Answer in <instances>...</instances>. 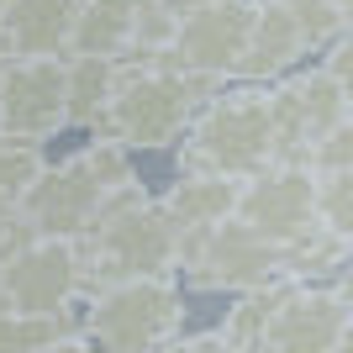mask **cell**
Masks as SVG:
<instances>
[{
	"label": "cell",
	"mask_w": 353,
	"mask_h": 353,
	"mask_svg": "<svg viewBox=\"0 0 353 353\" xmlns=\"http://www.w3.org/2000/svg\"><path fill=\"white\" fill-rule=\"evenodd\" d=\"M174 243H179V221L163 211L159 195H148L137 179H127L95 206L90 227L74 237L79 285L95 290V285L127 280V274H169Z\"/></svg>",
	"instance_id": "6da1fadb"
},
{
	"label": "cell",
	"mask_w": 353,
	"mask_h": 353,
	"mask_svg": "<svg viewBox=\"0 0 353 353\" xmlns=\"http://www.w3.org/2000/svg\"><path fill=\"white\" fill-rule=\"evenodd\" d=\"M221 79H201V74H185L174 63L159 59H121L117 69V90L105 101L95 132L121 143L127 153H159V148H174V137L185 132V121L195 117V105L206 101Z\"/></svg>",
	"instance_id": "7a4b0ae2"
},
{
	"label": "cell",
	"mask_w": 353,
	"mask_h": 353,
	"mask_svg": "<svg viewBox=\"0 0 353 353\" xmlns=\"http://www.w3.org/2000/svg\"><path fill=\"white\" fill-rule=\"evenodd\" d=\"M274 148V117H269V85L237 79L227 90H211L174 137V163L185 169H206V174H232L243 179L248 169L269 159Z\"/></svg>",
	"instance_id": "3957f363"
},
{
	"label": "cell",
	"mask_w": 353,
	"mask_h": 353,
	"mask_svg": "<svg viewBox=\"0 0 353 353\" xmlns=\"http://www.w3.org/2000/svg\"><path fill=\"white\" fill-rule=\"evenodd\" d=\"M127 179H137L132 153L95 132V143H85L63 163H43L37 179L16 195V211H21V221L32 232H43V237H79L90 227V216H95V206Z\"/></svg>",
	"instance_id": "277c9868"
},
{
	"label": "cell",
	"mask_w": 353,
	"mask_h": 353,
	"mask_svg": "<svg viewBox=\"0 0 353 353\" xmlns=\"http://www.w3.org/2000/svg\"><path fill=\"white\" fill-rule=\"evenodd\" d=\"M185 316V290L179 274H127V280L85 290V338L117 353L163 348L169 332Z\"/></svg>",
	"instance_id": "5b68a950"
},
{
	"label": "cell",
	"mask_w": 353,
	"mask_h": 353,
	"mask_svg": "<svg viewBox=\"0 0 353 353\" xmlns=\"http://www.w3.org/2000/svg\"><path fill=\"white\" fill-rule=\"evenodd\" d=\"M174 274L190 290L237 295V290H253V285L274 280L280 274V253H274V243L248 232L237 216H221L211 227H179Z\"/></svg>",
	"instance_id": "8992f818"
},
{
	"label": "cell",
	"mask_w": 353,
	"mask_h": 353,
	"mask_svg": "<svg viewBox=\"0 0 353 353\" xmlns=\"http://www.w3.org/2000/svg\"><path fill=\"white\" fill-rule=\"evenodd\" d=\"M353 343V285L348 269L332 274V285L322 280H295L290 290L274 301L259 348L274 353H338Z\"/></svg>",
	"instance_id": "52a82bcc"
},
{
	"label": "cell",
	"mask_w": 353,
	"mask_h": 353,
	"mask_svg": "<svg viewBox=\"0 0 353 353\" xmlns=\"http://www.w3.org/2000/svg\"><path fill=\"white\" fill-rule=\"evenodd\" d=\"M269 117H274V148L269 159L285 163H306V148L327 132L348 121V85L332 79L327 69H290L280 79H269Z\"/></svg>",
	"instance_id": "ba28073f"
},
{
	"label": "cell",
	"mask_w": 353,
	"mask_h": 353,
	"mask_svg": "<svg viewBox=\"0 0 353 353\" xmlns=\"http://www.w3.org/2000/svg\"><path fill=\"white\" fill-rule=\"evenodd\" d=\"M232 216L259 232L264 243H290L295 232H306L316 221V174L306 163H285V159H264L259 169L237 179V201Z\"/></svg>",
	"instance_id": "9c48e42d"
},
{
	"label": "cell",
	"mask_w": 353,
	"mask_h": 353,
	"mask_svg": "<svg viewBox=\"0 0 353 353\" xmlns=\"http://www.w3.org/2000/svg\"><path fill=\"white\" fill-rule=\"evenodd\" d=\"M248 16H253V0H211V6H195V11L174 16V32H169L163 53H153V59L227 85L232 69H237V53H243V37H248Z\"/></svg>",
	"instance_id": "30bf717a"
},
{
	"label": "cell",
	"mask_w": 353,
	"mask_h": 353,
	"mask_svg": "<svg viewBox=\"0 0 353 353\" xmlns=\"http://www.w3.org/2000/svg\"><path fill=\"white\" fill-rule=\"evenodd\" d=\"M0 295H6V306H16V311H63L74 295H85L74 237L32 232L27 243L0 264Z\"/></svg>",
	"instance_id": "8fae6325"
},
{
	"label": "cell",
	"mask_w": 353,
	"mask_h": 353,
	"mask_svg": "<svg viewBox=\"0 0 353 353\" xmlns=\"http://www.w3.org/2000/svg\"><path fill=\"white\" fill-rule=\"evenodd\" d=\"M0 127L32 143H48L69 127L63 121V59L0 63Z\"/></svg>",
	"instance_id": "7c38bea8"
},
{
	"label": "cell",
	"mask_w": 353,
	"mask_h": 353,
	"mask_svg": "<svg viewBox=\"0 0 353 353\" xmlns=\"http://www.w3.org/2000/svg\"><path fill=\"white\" fill-rule=\"evenodd\" d=\"M311 48L301 37L290 16L274 6V0H253V16H248V37H243V53H237V69L232 79H253V85H269L290 74L295 63L306 59Z\"/></svg>",
	"instance_id": "4fadbf2b"
},
{
	"label": "cell",
	"mask_w": 353,
	"mask_h": 353,
	"mask_svg": "<svg viewBox=\"0 0 353 353\" xmlns=\"http://www.w3.org/2000/svg\"><path fill=\"white\" fill-rule=\"evenodd\" d=\"M121 59H101V53H63V121L95 132L111 90H117Z\"/></svg>",
	"instance_id": "5bb4252c"
},
{
	"label": "cell",
	"mask_w": 353,
	"mask_h": 353,
	"mask_svg": "<svg viewBox=\"0 0 353 353\" xmlns=\"http://www.w3.org/2000/svg\"><path fill=\"white\" fill-rule=\"evenodd\" d=\"M132 16H137V0H74L69 53L121 59L132 43Z\"/></svg>",
	"instance_id": "9a60e30c"
},
{
	"label": "cell",
	"mask_w": 353,
	"mask_h": 353,
	"mask_svg": "<svg viewBox=\"0 0 353 353\" xmlns=\"http://www.w3.org/2000/svg\"><path fill=\"white\" fill-rule=\"evenodd\" d=\"M159 201H163V211H169L179 227H211V221L232 216L237 179L232 174H206V169H185Z\"/></svg>",
	"instance_id": "2e32d148"
},
{
	"label": "cell",
	"mask_w": 353,
	"mask_h": 353,
	"mask_svg": "<svg viewBox=\"0 0 353 353\" xmlns=\"http://www.w3.org/2000/svg\"><path fill=\"white\" fill-rule=\"evenodd\" d=\"M348 243L353 232H338V227H322V221H311L306 232H295L290 243H280V274L290 280H332L348 269Z\"/></svg>",
	"instance_id": "e0dca14e"
},
{
	"label": "cell",
	"mask_w": 353,
	"mask_h": 353,
	"mask_svg": "<svg viewBox=\"0 0 353 353\" xmlns=\"http://www.w3.org/2000/svg\"><path fill=\"white\" fill-rule=\"evenodd\" d=\"M274 6L301 27V37H306L311 53H316L327 37L348 32V6H338V0H274Z\"/></svg>",
	"instance_id": "ac0fdd59"
},
{
	"label": "cell",
	"mask_w": 353,
	"mask_h": 353,
	"mask_svg": "<svg viewBox=\"0 0 353 353\" xmlns=\"http://www.w3.org/2000/svg\"><path fill=\"white\" fill-rule=\"evenodd\" d=\"M48 163L43 143H32V137H16L0 127V195H21L37 179V169Z\"/></svg>",
	"instance_id": "d6986e66"
},
{
	"label": "cell",
	"mask_w": 353,
	"mask_h": 353,
	"mask_svg": "<svg viewBox=\"0 0 353 353\" xmlns=\"http://www.w3.org/2000/svg\"><path fill=\"white\" fill-rule=\"evenodd\" d=\"M316 174V221L353 232V169H311Z\"/></svg>",
	"instance_id": "ffe728a7"
},
{
	"label": "cell",
	"mask_w": 353,
	"mask_h": 353,
	"mask_svg": "<svg viewBox=\"0 0 353 353\" xmlns=\"http://www.w3.org/2000/svg\"><path fill=\"white\" fill-rule=\"evenodd\" d=\"M306 169H353V121L327 127V132L306 148Z\"/></svg>",
	"instance_id": "44dd1931"
},
{
	"label": "cell",
	"mask_w": 353,
	"mask_h": 353,
	"mask_svg": "<svg viewBox=\"0 0 353 353\" xmlns=\"http://www.w3.org/2000/svg\"><path fill=\"white\" fill-rule=\"evenodd\" d=\"M169 16H185V11H195V6H211V0H159Z\"/></svg>",
	"instance_id": "7402d4cb"
},
{
	"label": "cell",
	"mask_w": 353,
	"mask_h": 353,
	"mask_svg": "<svg viewBox=\"0 0 353 353\" xmlns=\"http://www.w3.org/2000/svg\"><path fill=\"white\" fill-rule=\"evenodd\" d=\"M16 221V195H0V232Z\"/></svg>",
	"instance_id": "603a6c76"
},
{
	"label": "cell",
	"mask_w": 353,
	"mask_h": 353,
	"mask_svg": "<svg viewBox=\"0 0 353 353\" xmlns=\"http://www.w3.org/2000/svg\"><path fill=\"white\" fill-rule=\"evenodd\" d=\"M0 6H6V0H0Z\"/></svg>",
	"instance_id": "cb8c5ba5"
}]
</instances>
